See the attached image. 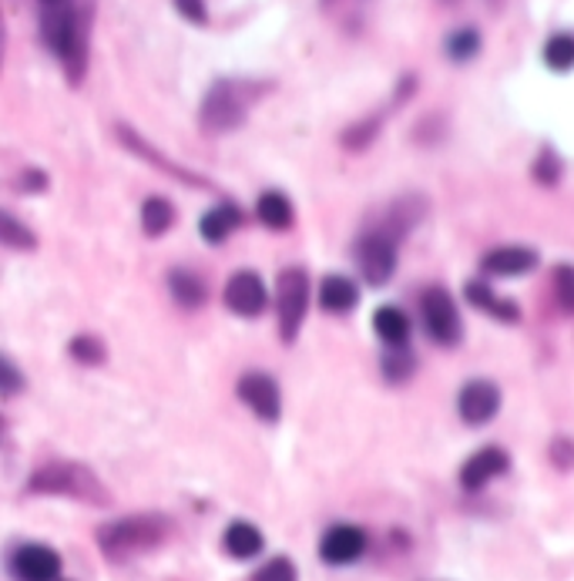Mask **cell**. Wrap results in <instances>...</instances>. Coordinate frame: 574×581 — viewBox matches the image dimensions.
I'll use <instances>...</instances> for the list:
<instances>
[{"instance_id":"6da1fadb","label":"cell","mask_w":574,"mask_h":581,"mask_svg":"<svg viewBox=\"0 0 574 581\" xmlns=\"http://www.w3.org/2000/svg\"><path fill=\"white\" fill-rule=\"evenodd\" d=\"M41 37L47 50L55 55L68 78L78 84L88 68V21L78 4L65 0V4H50L41 18Z\"/></svg>"},{"instance_id":"7a4b0ae2","label":"cell","mask_w":574,"mask_h":581,"mask_svg":"<svg viewBox=\"0 0 574 581\" xmlns=\"http://www.w3.org/2000/svg\"><path fill=\"white\" fill-rule=\"evenodd\" d=\"M172 532L165 514H128L97 527V548L108 561H131L151 548H159Z\"/></svg>"},{"instance_id":"3957f363","label":"cell","mask_w":574,"mask_h":581,"mask_svg":"<svg viewBox=\"0 0 574 581\" xmlns=\"http://www.w3.org/2000/svg\"><path fill=\"white\" fill-rule=\"evenodd\" d=\"M269 91V84L263 81H236V78H222L208 88L202 112H198V125L205 135H226L236 132L245 118L249 109Z\"/></svg>"},{"instance_id":"277c9868","label":"cell","mask_w":574,"mask_h":581,"mask_svg":"<svg viewBox=\"0 0 574 581\" xmlns=\"http://www.w3.org/2000/svg\"><path fill=\"white\" fill-rule=\"evenodd\" d=\"M27 494H61V498H74L94 508L112 504V494L104 491V485L84 464H74V460H50L37 467L27 481Z\"/></svg>"},{"instance_id":"5b68a950","label":"cell","mask_w":574,"mask_h":581,"mask_svg":"<svg viewBox=\"0 0 574 581\" xmlns=\"http://www.w3.org/2000/svg\"><path fill=\"white\" fill-rule=\"evenodd\" d=\"M309 306V276L299 266H289L276 280V309H279V337L283 343H292Z\"/></svg>"},{"instance_id":"8992f818","label":"cell","mask_w":574,"mask_h":581,"mask_svg":"<svg viewBox=\"0 0 574 581\" xmlns=\"http://www.w3.org/2000/svg\"><path fill=\"white\" fill-rule=\"evenodd\" d=\"M353 252H356V266H359L363 280L374 286H383L397 270V239L383 229L367 232L356 242Z\"/></svg>"},{"instance_id":"52a82bcc","label":"cell","mask_w":574,"mask_h":581,"mask_svg":"<svg viewBox=\"0 0 574 581\" xmlns=\"http://www.w3.org/2000/svg\"><path fill=\"white\" fill-rule=\"evenodd\" d=\"M421 316H424V327L427 333L444 343V346H454L460 340V316H457V306L450 299L447 289L434 286L421 296Z\"/></svg>"},{"instance_id":"ba28073f","label":"cell","mask_w":574,"mask_h":581,"mask_svg":"<svg viewBox=\"0 0 574 581\" xmlns=\"http://www.w3.org/2000/svg\"><path fill=\"white\" fill-rule=\"evenodd\" d=\"M236 394L245 407H252L255 417H263L266 424H276L279 413H283V394H279V384L269 377V374H242L239 384H236Z\"/></svg>"},{"instance_id":"9c48e42d","label":"cell","mask_w":574,"mask_h":581,"mask_svg":"<svg viewBox=\"0 0 574 581\" xmlns=\"http://www.w3.org/2000/svg\"><path fill=\"white\" fill-rule=\"evenodd\" d=\"M11 574L18 581H58L61 555L47 545H18L11 551Z\"/></svg>"},{"instance_id":"30bf717a","label":"cell","mask_w":574,"mask_h":581,"mask_svg":"<svg viewBox=\"0 0 574 581\" xmlns=\"http://www.w3.org/2000/svg\"><path fill=\"white\" fill-rule=\"evenodd\" d=\"M457 410L463 417V424H471V428L487 424V420L501 410V390H497V384H491V380L463 384L460 394H457Z\"/></svg>"},{"instance_id":"8fae6325","label":"cell","mask_w":574,"mask_h":581,"mask_svg":"<svg viewBox=\"0 0 574 581\" xmlns=\"http://www.w3.org/2000/svg\"><path fill=\"white\" fill-rule=\"evenodd\" d=\"M367 551V532L356 524H333L320 542V558L326 565H353Z\"/></svg>"},{"instance_id":"7c38bea8","label":"cell","mask_w":574,"mask_h":581,"mask_svg":"<svg viewBox=\"0 0 574 581\" xmlns=\"http://www.w3.org/2000/svg\"><path fill=\"white\" fill-rule=\"evenodd\" d=\"M507 467H510V457L501 447H481L478 454H471V457L463 460V467H460V488L463 491H481L494 478H501Z\"/></svg>"},{"instance_id":"4fadbf2b","label":"cell","mask_w":574,"mask_h":581,"mask_svg":"<svg viewBox=\"0 0 574 581\" xmlns=\"http://www.w3.org/2000/svg\"><path fill=\"white\" fill-rule=\"evenodd\" d=\"M226 306L236 312V316H259L266 309V303H269V293H266V283L259 280L255 273H249V270H242V273H236L229 283H226Z\"/></svg>"},{"instance_id":"5bb4252c","label":"cell","mask_w":574,"mask_h":581,"mask_svg":"<svg viewBox=\"0 0 574 581\" xmlns=\"http://www.w3.org/2000/svg\"><path fill=\"white\" fill-rule=\"evenodd\" d=\"M481 266L491 276H525L538 266V252L525 249V246H497V249L484 252Z\"/></svg>"},{"instance_id":"9a60e30c","label":"cell","mask_w":574,"mask_h":581,"mask_svg":"<svg viewBox=\"0 0 574 581\" xmlns=\"http://www.w3.org/2000/svg\"><path fill=\"white\" fill-rule=\"evenodd\" d=\"M463 293H467V299H471L478 309H484V312H491L497 323H517L520 320V306L514 303V299H501L487 283H467L463 286Z\"/></svg>"},{"instance_id":"2e32d148","label":"cell","mask_w":574,"mask_h":581,"mask_svg":"<svg viewBox=\"0 0 574 581\" xmlns=\"http://www.w3.org/2000/svg\"><path fill=\"white\" fill-rule=\"evenodd\" d=\"M239 223H242V213L232 205V202H222V205H216V208H208V213L202 216V223H198V232H202V239L205 242H226L236 229H239Z\"/></svg>"},{"instance_id":"e0dca14e","label":"cell","mask_w":574,"mask_h":581,"mask_svg":"<svg viewBox=\"0 0 574 581\" xmlns=\"http://www.w3.org/2000/svg\"><path fill=\"white\" fill-rule=\"evenodd\" d=\"M222 545H226V551H229L232 558L249 561V558H255L259 551H263L266 538H263V532H259L255 524H249V521H232V524L226 527V535H222Z\"/></svg>"},{"instance_id":"ac0fdd59","label":"cell","mask_w":574,"mask_h":581,"mask_svg":"<svg viewBox=\"0 0 574 581\" xmlns=\"http://www.w3.org/2000/svg\"><path fill=\"white\" fill-rule=\"evenodd\" d=\"M374 330L387 346H406L410 340V320L400 306H380L374 316Z\"/></svg>"},{"instance_id":"d6986e66","label":"cell","mask_w":574,"mask_h":581,"mask_svg":"<svg viewBox=\"0 0 574 581\" xmlns=\"http://www.w3.org/2000/svg\"><path fill=\"white\" fill-rule=\"evenodd\" d=\"M118 138L125 141V148H131L135 155H141V158H148L151 166H159V169H165L169 175H175V179H182V182H195V185H202V179L198 175H192V172H185V169H179V166H172L165 155H159L154 151L141 135H135L131 128H125V125H118Z\"/></svg>"},{"instance_id":"ffe728a7","label":"cell","mask_w":574,"mask_h":581,"mask_svg":"<svg viewBox=\"0 0 574 581\" xmlns=\"http://www.w3.org/2000/svg\"><path fill=\"white\" fill-rule=\"evenodd\" d=\"M320 303L330 312H349L359 303V289L349 276H326L320 286Z\"/></svg>"},{"instance_id":"44dd1931","label":"cell","mask_w":574,"mask_h":581,"mask_svg":"<svg viewBox=\"0 0 574 581\" xmlns=\"http://www.w3.org/2000/svg\"><path fill=\"white\" fill-rule=\"evenodd\" d=\"M255 213L269 229H289L292 219H296V208H292V202L283 192H263V195H259Z\"/></svg>"},{"instance_id":"7402d4cb","label":"cell","mask_w":574,"mask_h":581,"mask_svg":"<svg viewBox=\"0 0 574 581\" xmlns=\"http://www.w3.org/2000/svg\"><path fill=\"white\" fill-rule=\"evenodd\" d=\"M172 223H175V205H172L169 198L151 195V198L141 205V229H145L148 236H162V232H169Z\"/></svg>"},{"instance_id":"603a6c76","label":"cell","mask_w":574,"mask_h":581,"mask_svg":"<svg viewBox=\"0 0 574 581\" xmlns=\"http://www.w3.org/2000/svg\"><path fill=\"white\" fill-rule=\"evenodd\" d=\"M169 289H172L175 303H182V306H188V309L202 306V303H205V293H208L205 283H202V276L192 273V270H172Z\"/></svg>"},{"instance_id":"cb8c5ba5","label":"cell","mask_w":574,"mask_h":581,"mask_svg":"<svg viewBox=\"0 0 574 581\" xmlns=\"http://www.w3.org/2000/svg\"><path fill=\"white\" fill-rule=\"evenodd\" d=\"M544 65L551 71H558V75H564V71L574 68V34L561 31V34L548 37V44H544Z\"/></svg>"},{"instance_id":"d4e9b609","label":"cell","mask_w":574,"mask_h":581,"mask_svg":"<svg viewBox=\"0 0 574 581\" xmlns=\"http://www.w3.org/2000/svg\"><path fill=\"white\" fill-rule=\"evenodd\" d=\"M478 50H481V34L474 27H460L447 37V58L457 65L478 58Z\"/></svg>"},{"instance_id":"484cf974","label":"cell","mask_w":574,"mask_h":581,"mask_svg":"<svg viewBox=\"0 0 574 581\" xmlns=\"http://www.w3.org/2000/svg\"><path fill=\"white\" fill-rule=\"evenodd\" d=\"M416 369V356L406 350V346H390L383 353V374L390 384H400V380H410V374Z\"/></svg>"},{"instance_id":"4316f807","label":"cell","mask_w":574,"mask_h":581,"mask_svg":"<svg viewBox=\"0 0 574 581\" xmlns=\"http://www.w3.org/2000/svg\"><path fill=\"white\" fill-rule=\"evenodd\" d=\"M531 175H535V182H538V185H548V189H551V185H558V179H561V158L554 155V148H551V145H544V148L538 151Z\"/></svg>"},{"instance_id":"83f0119b","label":"cell","mask_w":574,"mask_h":581,"mask_svg":"<svg viewBox=\"0 0 574 581\" xmlns=\"http://www.w3.org/2000/svg\"><path fill=\"white\" fill-rule=\"evenodd\" d=\"M380 115H374V118H367V122H359V125H349L346 128V135H343V145L346 148H353V151H359V148H367L377 135H380Z\"/></svg>"},{"instance_id":"f1b7e54d","label":"cell","mask_w":574,"mask_h":581,"mask_svg":"<svg viewBox=\"0 0 574 581\" xmlns=\"http://www.w3.org/2000/svg\"><path fill=\"white\" fill-rule=\"evenodd\" d=\"M299 574H296V565L289 561V558H269L266 565H259L255 571H252V581H296Z\"/></svg>"},{"instance_id":"f546056e","label":"cell","mask_w":574,"mask_h":581,"mask_svg":"<svg viewBox=\"0 0 574 581\" xmlns=\"http://www.w3.org/2000/svg\"><path fill=\"white\" fill-rule=\"evenodd\" d=\"M0 239H4L11 249H34V232L18 226V219L11 213L0 216Z\"/></svg>"},{"instance_id":"4dcf8cb0","label":"cell","mask_w":574,"mask_h":581,"mask_svg":"<svg viewBox=\"0 0 574 581\" xmlns=\"http://www.w3.org/2000/svg\"><path fill=\"white\" fill-rule=\"evenodd\" d=\"M554 293H558V303L564 306V312H574V266L571 262L554 266Z\"/></svg>"},{"instance_id":"1f68e13d","label":"cell","mask_w":574,"mask_h":581,"mask_svg":"<svg viewBox=\"0 0 574 581\" xmlns=\"http://www.w3.org/2000/svg\"><path fill=\"white\" fill-rule=\"evenodd\" d=\"M71 356L94 366V363L104 360V346H101V340H94V337H74V340H71Z\"/></svg>"},{"instance_id":"d6a6232c","label":"cell","mask_w":574,"mask_h":581,"mask_svg":"<svg viewBox=\"0 0 574 581\" xmlns=\"http://www.w3.org/2000/svg\"><path fill=\"white\" fill-rule=\"evenodd\" d=\"M551 460H554V467H574V441H567V437H558L554 444H551Z\"/></svg>"},{"instance_id":"836d02e7","label":"cell","mask_w":574,"mask_h":581,"mask_svg":"<svg viewBox=\"0 0 574 581\" xmlns=\"http://www.w3.org/2000/svg\"><path fill=\"white\" fill-rule=\"evenodd\" d=\"M175 8L185 21L192 24H205L208 21V11H205V0H175Z\"/></svg>"},{"instance_id":"e575fe53","label":"cell","mask_w":574,"mask_h":581,"mask_svg":"<svg viewBox=\"0 0 574 581\" xmlns=\"http://www.w3.org/2000/svg\"><path fill=\"white\" fill-rule=\"evenodd\" d=\"M18 387H21L18 366H14L11 360H4V394H8V397H14V394H18Z\"/></svg>"},{"instance_id":"d590c367","label":"cell","mask_w":574,"mask_h":581,"mask_svg":"<svg viewBox=\"0 0 574 581\" xmlns=\"http://www.w3.org/2000/svg\"><path fill=\"white\" fill-rule=\"evenodd\" d=\"M44 185H47L44 172H34V169H31V172L21 175V192H41Z\"/></svg>"},{"instance_id":"8d00e7d4","label":"cell","mask_w":574,"mask_h":581,"mask_svg":"<svg viewBox=\"0 0 574 581\" xmlns=\"http://www.w3.org/2000/svg\"><path fill=\"white\" fill-rule=\"evenodd\" d=\"M44 4L50 8V4H65V0H44Z\"/></svg>"}]
</instances>
